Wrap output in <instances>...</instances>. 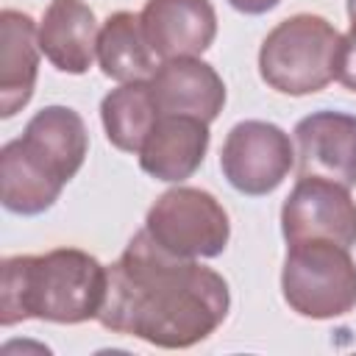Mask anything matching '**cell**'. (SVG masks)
I'll return each instance as SVG.
<instances>
[{
  "label": "cell",
  "instance_id": "1",
  "mask_svg": "<svg viewBox=\"0 0 356 356\" xmlns=\"http://www.w3.org/2000/svg\"><path fill=\"white\" fill-rule=\"evenodd\" d=\"M228 309V281L217 270L170 253L142 228L108 267L97 323L114 334L178 350L209 339L225 323Z\"/></svg>",
  "mask_w": 356,
  "mask_h": 356
},
{
  "label": "cell",
  "instance_id": "2",
  "mask_svg": "<svg viewBox=\"0 0 356 356\" xmlns=\"http://www.w3.org/2000/svg\"><path fill=\"white\" fill-rule=\"evenodd\" d=\"M108 267L81 248H56L42 256L3 259L0 323L47 320L75 325L97 320L106 300Z\"/></svg>",
  "mask_w": 356,
  "mask_h": 356
},
{
  "label": "cell",
  "instance_id": "3",
  "mask_svg": "<svg viewBox=\"0 0 356 356\" xmlns=\"http://www.w3.org/2000/svg\"><path fill=\"white\" fill-rule=\"evenodd\" d=\"M89 134L83 117L70 106H44L22 136L0 150V200L11 214L33 217L47 211L67 181L83 167Z\"/></svg>",
  "mask_w": 356,
  "mask_h": 356
},
{
  "label": "cell",
  "instance_id": "4",
  "mask_svg": "<svg viewBox=\"0 0 356 356\" xmlns=\"http://www.w3.org/2000/svg\"><path fill=\"white\" fill-rule=\"evenodd\" d=\"M339 42V31L320 14L286 17L261 42L259 75L281 95H314L337 81Z\"/></svg>",
  "mask_w": 356,
  "mask_h": 356
},
{
  "label": "cell",
  "instance_id": "5",
  "mask_svg": "<svg viewBox=\"0 0 356 356\" xmlns=\"http://www.w3.org/2000/svg\"><path fill=\"white\" fill-rule=\"evenodd\" d=\"M281 292L300 317H342L356 306V261L331 239L292 242L284 256Z\"/></svg>",
  "mask_w": 356,
  "mask_h": 356
},
{
  "label": "cell",
  "instance_id": "6",
  "mask_svg": "<svg viewBox=\"0 0 356 356\" xmlns=\"http://www.w3.org/2000/svg\"><path fill=\"white\" fill-rule=\"evenodd\" d=\"M145 231L170 253L186 259H214L231 236L222 203L197 186H172L150 206Z\"/></svg>",
  "mask_w": 356,
  "mask_h": 356
},
{
  "label": "cell",
  "instance_id": "7",
  "mask_svg": "<svg viewBox=\"0 0 356 356\" xmlns=\"http://www.w3.org/2000/svg\"><path fill=\"white\" fill-rule=\"evenodd\" d=\"M295 164V147L284 128L264 120L236 122L220 150L225 181L250 197L275 192Z\"/></svg>",
  "mask_w": 356,
  "mask_h": 356
},
{
  "label": "cell",
  "instance_id": "8",
  "mask_svg": "<svg viewBox=\"0 0 356 356\" xmlns=\"http://www.w3.org/2000/svg\"><path fill=\"white\" fill-rule=\"evenodd\" d=\"M281 231L286 245L303 239H331L350 248L356 245V200L348 186L337 181L298 175V184L281 206Z\"/></svg>",
  "mask_w": 356,
  "mask_h": 356
},
{
  "label": "cell",
  "instance_id": "9",
  "mask_svg": "<svg viewBox=\"0 0 356 356\" xmlns=\"http://www.w3.org/2000/svg\"><path fill=\"white\" fill-rule=\"evenodd\" d=\"M298 175H320L342 186L356 184V114L312 111L295 125Z\"/></svg>",
  "mask_w": 356,
  "mask_h": 356
},
{
  "label": "cell",
  "instance_id": "10",
  "mask_svg": "<svg viewBox=\"0 0 356 356\" xmlns=\"http://www.w3.org/2000/svg\"><path fill=\"white\" fill-rule=\"evenodd\" d=\"M139 19L161 61L200 56L217 36V14L209 0H147Z\"/></svg>",
  "mask_w": 356,
  "mask_h": 356
},
{
  "label": "cell",
  "instance_id": "11",
  "mask_svg": "<svg viewBox=\"0 0 356 356\" xmlns=\"http://www.w3.org/2000/svg\"><path fill=\"white\" fill-rule=\"evenodd\" d=\"M209 122L189 114H159L139 156L142 172L156 181L181 184L197 172L209 150Z\"/></svg>",
  "mask_w": 356,
  "mask_h": 356
},
{
  "label": "cell",
  "instance_id": "12",
  "mask_svg": "<svg viewBox=\"0 0 356 356\" xmlns=\"http://www.w3.org/2000/svg\"><path fill=\"white\" fill-rule=\"evenodd\" d=\"M150 89L161 114H189L214 122L225 106L222 78L197 56L161 61L150 78Z\"/></svg>",
  "mask_w": 356,
  "mask_h": 356
},
{
  "label": "cell",
  "instance_id": "13",
  "mask_svg": "<svg viewBox=\"0 0 356 356\" xmlns=\"http://www.w3.org/2000/svg\"><path fill=\"white\" fill-rule=\"evenodd\" d=\"M97 19L83 0H50L39 22V47L44 58L70 75H83L97 58Z\"/></svg>",
  "mask_w": 356,
  "mask_h": 356
},
{
  "label": "cell",
  "instance_id": "14",
  "mask_svg": "<svg viewBox=\"0 0 356 356\" xmlns=\"http://www.w3.org/2000/svg\"><path fill=\"white\" fill-rule=\"evenodd\" d=\"M39 28L22 11H0V117L28 106L39 72Z\"/></svg>",
  "mask_w": 356,
  "mask_h": 356
},
{
  "label": "cell",
  "instance_id": "15",
  "mask_svg": "<svg viewBox=\"0 0 356 356\" xmlns=\"http://www.w3.org/2000/svg\"><path fill=\"white\" fill-rule=\"evenodd\" d=\"M156 53L142 31V19L134 11H114L106 17L97 36V64L106 78L131 83L150 81L156 72Z\"/></svg>",
  "mask_w": 356,
  "mask_h": 356
},
{
  "label": "cell",
  "instance_id": "16",
  "mask_svg": "<svg viewBox=\"0 0 356 356\" xmlns=\"http://www.w3.org/2000/svg\"><path fill=\"white\" fill-rule=\"evenodd\" d=\"M159 103L150 81H131L111 89L100 103V120L108 142L122 153H139L159 120Z\"/></svg>",
  "mask_w": 356,
  "mask_h": 356
},
{
  "label": "cell",
  "instance_id": "17",
  "mask_svg": "<svg viewBox=\"0 0 356 356\" xmlns=\"http://www.w3.org/2000/svg\"><path fill=\"white\" fill-rule=\"evenodd\" d=\"M337 81L356 92V22H350L348 33L339 42V56H337Z\"/></svg>",
  "mask_w": 356,
  "mask_h": 356
},
{
  "label": "cell",
  "instance_id": "18",
  "mask_svg": "<svg viewBox=\"0 0 356 356\" xmlns=\"http://www.w3.org/2000/svg\"><path fill=\"white\" fill-rule=\"evenodd\" d=\"M281 0H228L231 8H236L239 14H248V17H259V14H267L278 6Z\"/></svg>",
  "mask_w": 356,
  "mask_h": 356
},
{
  "label": "cell",
  "instance_id": "19",
  "mask_svg": "<svg viewBox=\"0 0 356 356\" xmlns=\"http://www.w3.org/2000/svg\"><path fill=\"white\" fill-rule=\"evenodd\" d=\"M348 17L350 22H356V0H348Z\"/></svg>",
  "mask_w": 356,
  "mask_h": 356
}]
</instances>
